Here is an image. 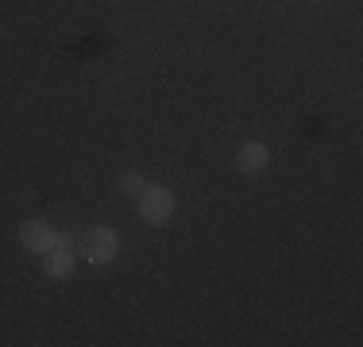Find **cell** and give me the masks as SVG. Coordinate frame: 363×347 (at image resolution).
Masks as SVG:
<instances>
[{
    "mask_svg": "<svg viewBox=\"0 0 363 347\" xmlns=\"http://www.w3.org/2000/svg\"><path fill=\"white\" fill-rule=\"evenodd\" d=\"M140 201V220L143 224H151V228H162V224L174 216V205H178V197L170 193L167 186H155V181H147L143 186V193L135 197Z\"/></svg>",
    "mask_w": 363,
    "mask_h": 347,
    "instance_id": "1",
    "label": "cell"
},
{
    "mask_svg": "<svg viewBox=\"0 0 363 347\" xmlns=\"http://www.w3.org/2000/svg\"><path fill=\"white\" fill-rule=\"evenodd\" d=\"M143 186H147V181H143V174H135V170L120 174V189H124L128 197H140V193H143Z\"/></svg>",
    "mask_w": 363,
    "mask_h": 347,
    "instance_id": "6",
    "label": "cell"
},
{
    "mask_svg": "<svg viewBox=\"0 0 363 347\" xmlns=\"http://www.w3.org/2000/svg\"><path fill=\"white\" fill-rule=\"evenodd\" d=\"M77 247H82V255L89 258L93 266H108V263H116V255H120V236L112 228H89Z\"/></svg>",
    "mask_w": 363,
    "mask_h": 347,
    "instance_id": "2",
    "label": "cell"
},
{
    "mask_svg": "<svg viewBox=\"0 0 363 347\" xmlns=\"http://www.w3.org/2000/svg\"><path fill=\"white\" fill-rule=\"evenodd\" d=\"M43 271H47V278H55V282H66V278L74 274V243H70V236H58L55 247L43 251Z\"/></svg>",
    "mask_w": 363,
    "mask_h": 347,
    "instance_id": "3",
    "label": "cell"
},
{
    "mask_svg": "<svg viewBox=\"0 0 363 347\" xmlns=\"http://www.w3.org/2000/svg\"><path fill=\"white\" fill-rule=\"evenodd\" d=\"M271 166V147L267 143H244L236 151V170L240 174H263Z\"/></svg>",
    "mask_w": 363,
    "mask_h": 347,
    "instance_id": "5",
    "label": "cell"
},
{
    "mask_svg": "<svg viewBox=\"0 0 363 347\" xmlns=\"http://www.w3.org/2000/svg\"><path fill=\"white\" fill-rule=\"evenodd\" d=\"M20 243H23V251H31V255H43V251H50L58 243V232L50 228L47 220H23L20 224Z\"/></svg>",
    "mask_w": 363,
    "mask_h": 347,
    "instance_id": "4",
    "label": "cell"
}]
</instances>
